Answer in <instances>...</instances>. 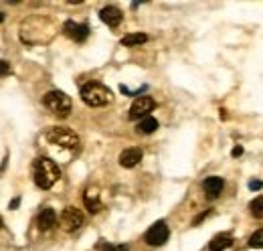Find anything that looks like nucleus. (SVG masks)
I'll return each instance as SVG.
<instances>
[{"instance_id": "f257e3e1", "label": "nucleus", "mask_w": 263, "mask_h": 251, "mask_svg": "<svg viewBox=\"0 0 263 251\" xmlns=\"http://www.w3.org/2000/svg\"><path fill=\"white\" fill-rule=\"evenodd\" d=\"M61 176V170L57 166L55 160L47 156H41L36 158L33 162V178H34V185L43 190H49L53 187Z\"/></svg>"}, {"instance_id": "6ab92c4d", "label": "nucleus", "mask_w": 263, "mask_h": 251, "mask_svg": "<svg viewBox=\"0 0 263 251\" xmlns=\"http://www.w3.org/2000/svg\"><path fill=\"white\" fill-rule=\"evenodd\" d=\"M6 75H10V63L0 59V77H6Z\"/></svg>"}, {"instance_id": "a211bd4d", "label": "nucleus", "mask_w": 263, "mask_h": 251, "mask_svg": "<svg viewBox=\"0 0 263 251\" xmlns=\"http://www.w3.org/2000/svg\"><path fill=\"white\" fill-rule=\"evenodd\" d=\"M261 207H263V199H261V196H257V199H255V201L249 205L251 213H253L257 219H261V217H263V209H261Z\"/></svg>"}, {"instance_id": "7ed1b4c3", "label": "nucleus", "mask_w": 263, "mask_h": 251, "mask_svg": "<svg viewBox=\"0 0 263 251\" xmlns=\"http://www.w3.org/2000/svg\"><path fill=\"white\" fill-rule=\"evenodd\" d=\"M47 142L53 144V146H59V148H67V150H75L79 146V136L69 130V128H61V126H55L51 128L47 134H45Z\"/></svg>"}, {"instance_id": "dca6fc26", "label": "nucleus", "mask_w": 263, "mask_h": 251, "mask_svg": "<svg viewBox=\"0 0 263 251\" xmlns=\"http://www.w3.org/2000/svg\"><path fill=\"white\" fill-rule=\"evenodd\" d=\"M158 128H160L158 120H156V118H150V116H146V118L140 122V126H138V130H140L142 134H152V132H156Z\"/></svg>"}, {"instance_id": "39448f33", "label": "nucleus", "mask_w": 263, "mask_h": 251, "mask_svg": "<svg viewBox=\"0 0 263 251\" xmlns=\"http://www.w3.org/2000/svg\"><path fill=\"white\" fill-rule=\"evenodd\" d=\"M168 235H170V229H168V225H166L164 221H158V223H154L148 231H146V243L150 245V247H160V245H164L166 241H168Z\"/></svg>"}, {"instance_id": "1a4fd4ad", "label": "nucleus", "mask_w": 263, "mask_h": 251, "mask_svg": "<svg viewBox=\"0 0 263 251\" xmlns=\"http://www.w3.org/2000/svg\"><path fill=\"white\" fill-rule=\"evenodd\" d=\"M63 32H65L69 39L77 41V43H83L89 34V27L87 25H79V23H73V21H67L63 25Z\"/></svg>"}, {"instance_id": "2eb2a0df", "label": "nucleus", "mask_w": 263, "mask_h": 251, "mask_svg": "<svg viewBox=\"0 0 263 251\" xmlns=\"http://www.w3.org/2000/svg\"><path fill=\"white\" fill-rule=\"evenodd\" d=\"M146 41H148V34H144V32H132V34H126L122 39V45L124 47H140Z\"/></svg>"}, {"instance_id": "0eeeda50", "label": "nucleus", "mask_w": 263, "mask_h": 251, "mask_svg": "<svg viewBox=\"0 0 263 251\" xmlns=\"http://www.w3.org/2000/svg\"><path fill=\"white\" fill-rule=\"evenodd\" d=\"M154 105H156V101H154L150 95H140V97H136L134 103H132V107H130V118L132 120L146 118V116L154 110Z\"/></svg>"}, {"instance_id": "9b49d317", "label": "nucleus", "mask_w": 263, "mask_h": 251, "mask_svg": "<svg viewBox=\"0 0 263 251\" xmlns=\"http://www.w3.org/2000/svg\"><path fill=\"white\" fill-rule=\"evenodd\" d=\"M142 156H144L142 148H126V150L120 154V164H122L124 168H134V166L140 164Z\"/></svg>"}, {"instance_id": "f8f14e48", "label": "nucleus", "mask_w": 263, "mask_h": 251, "mask_svg": "<svg viewBox=\"0 0 263 251\" xmlns=\"http://www.w3.org/2000/svg\"><path fill=\"white\" fill-rule=\"evenodd\" d=\"M39 229L41 231H49V229H53L55 225H57V213H55V209H51V207H45L41 213H39Z\"/></svg>"}, {"instance_id": "5701e85b", "label": "nucleus", "mask_w": 263, "mask_h": 251, "mask_svg": "<svg viewBox=\"0 0 263 251\" xmlns=\"http://www.w3.org/2000/svg\"><path fill=\"white\" fill-rule=\"evenodd\" d=\"M18 205H21V199L16 196V199H12V201H10V205H8V209H12V211H14V209H16Z\"/></svg>"}, {"instance_id": "f3484780", "label": "nucleus", "mask_w": 263, "mask_h": 251, "mask_svg": "<svg viewBox=\"0 0 263 251\" xmlns=\"http://www.w3.org/2000/svg\"><path fill=\"white\" fill-rule=\"evenodd\" d=\"M263 231L261 229H257L253 235H251V239H249V247H255V249H261L263 247Z\"/></svg>"}, {"instance_id": "4be33fe9", "label": "nucleus", "mask_w": 263, "mask_h": 251, "mask_svg": "<svg viewBox=\"0 0 263 251\" xmlns=\"http://www.w3.org/2000/svg\"><path fill=\"white\" fill-rule=\"evenodd\" d=\"M241 154H243V148H241V146H235V148H233V150H231V156H241Z\"/></svg>"}, {"instance_id": "9d476101", "label": "nucleus", "mask_w": 263, "mask_h": 251, "mask_svg": "<svg viewBox=\"0 0 263 251\" xmlns=\"http://www.w3.org/2000/svg\"><path fill=\"white\" fill-rule=\"evenodd\" d=\"M223 188H225V181H223L221 176H209V178L202 183V190H204V194H206L211 201L217 199V196H221Z\"/></svg>"}, {"instance_id": "ddd939ff", "label": "nucleus", "mask_w": 263, "mask_h": 251, "mask_svg": "<svg viewBox=\"0 0 263 251\" xmlns=\"http://www.w3.org/2000/svg\"><path fill=\"white\" fill-rule=\"evenodd\" d=\"M83 203L87 207L89 213H99L101 211V201H99V192L96 188H87L83 194Z\"/></svg>"}, {"instance_id": "4468645a", "label": "nucleus", "mask_w": 263, "mask_h": 251, "mask_svg": "<svg viewBox=\"0 0 263 251\" xmlns=\"http://www.w3.org/2000/svg\"><path fill=\"white\" fill-rule=\"evenodd\" d=\"M231 245H233V237L227 235V233H221V235H215V237L211 239L209 249L211 251H225V249H229Z\"/></svg>"}, {"instance_id": "412c9836", "label": "nucleus", "mask_w": 263, "mask_h": 251, "mask_svg": "<svg viewBox=\"0 0 263 251\" xmlns=\"http://www.w3.org/2000/svg\"><path fill=\"white\" fill-rule=\"evenodd\" d=\"M249 188H251V190H259V188H261V181H259V178L251 181V183H249Z\"/></svg>"}, {"instance_id": "20e7f679", "label": "nucleus", "mask_w": 263, "mask_h": 251, "mask_svg": "<svg viewBox=\"0 0 263 251\" xmlns=\"http://www.w3.org/2000/svg\"><path fill=\"white\" fill-rule=\"evenodd\" d=\"M43 103H45V107L51 114H55L59 118H67L69 112H71V97L65 95L63 92H49V94H45Z\"/></svg>"}, {"instance_id": "6e6552de", "label": "nucleus", "mask_w": 263, "mask_h": 251, "mask_svg": "<svg viewBox=\"0 0 263 251\" xmlns=\"http://www.w3.org/2000/svg\"><path fill=\"white\" fill-rule=\"evenodd\" d=\"M99 19H101L107 27L116 29V27H120V23L124 21V12H122L118 6H105V8L99 10Z\"/></svg>"}, {"instance_id": "aec40b11", "label": "nucleus", "mask_w": 263, "mask_h": 251, "mask_svg": "<svg viewBox=\"0 0 263 251\" xmlns=\"http://www.w3.org/2000/svg\"><path fill=\"white\" fill-rule=\"evenodd\" d=\"M98 251H118V247H114V245H109L107 241H101L98 245Z\"/></svg>"}, {"instance_id": "b1692460", "label": "nucleus", "mask_w": 263, "mask_h": 251, "mask_svg": "<svg viewBox=\"0 0 263 251\" xmlns=\"http://www.w3.org/2000/svg\"><path fill=\"white\" fill-rule=\"evenodd\" d=\"M0 227H4V221H2V217H0Z\"/></svg>"}, {"instance_id": "f03ea898", "label": "nucleus", "mask_w": 263, "mask_h": 251, "mask_svg": "<svg viewBox=\"0 0 263 251\" xmlns=\"http://www.w3.org/2000/svg\"><path fill=\"white\" fill-rule=\"evenodd\" d=\"M81 99H83L87 105H91V107H101V105L111 103L114 97H111V92H109L105 85L91 81V83H85V85L81 87Z\"/></svg>"}, {"instance_id": "423d86ee", "label": "nucleus", "mask_w": 263, "mask_h": 251, "mask_svg": "<svg viewBox=\"0 0 263 251\" xmlns=\"http://www.w3.org/2000/svg\"><path fill=\"white\" fill-rule=\"evenodd\" d=\"M59 225H61L63 231L73 233V231L81 229V225H83V213L79 209H75V207H67V209H63V213L59 217Z\"/></svg>"}]
</instances>
